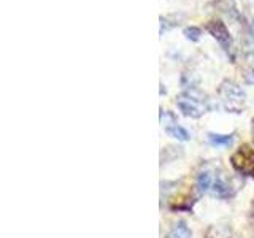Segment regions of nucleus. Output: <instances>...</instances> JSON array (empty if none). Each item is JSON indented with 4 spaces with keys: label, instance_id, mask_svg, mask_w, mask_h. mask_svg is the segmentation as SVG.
<instances>
[{
    "label": "nucleus",
    "instance_id": "1",
    "mask_svg": "<svg viewBox=\"0 0 254 238\" xmlns=\"http://www.w3.org/2000/svg\"><path fill=\"white\" fill-rule=\"evenodd\" d=\"M177 105L180 111L188 118H200L211 110L210 100L197 91H189L177 97Z\"/></svg>",
    "mask_w": 254,
    "mask_h": 238
},
{
    "label": "nucleus",
    "instance_id": "5",
    "mask_svg": "<svg viewBox=\"0 0 254 238\" xmlns=\"http://www.w3.org/2000/svg\"><path fill=\"white\" fill-rule=\"evenodd\" d=\"M210 192L213 195H216L219 198H227V197H232L235 189L234 186L230 184L229 178L226 177L224 173H216L214 175V181H213V186L210 189Z\"/></svg>",
    "mask_w": 254,
    "mask_h": 238
},
{
    "label": "nucleus",
    "instance_id": "10",
    "mask_svg": "<svg viewBox=\"0 0 254 238\" xmlns=\"http://www.w3.org/2000/svg\"><path fill=\"white\" fill-rule=\"evenodd\" d=\"M183 35H185V38L189 40V42H198L202 37V29L195 26H189L183 29Z\"/></svg>",
    "mask_w": 254,
    "mask_h": 238
},
{
    "label": "nucleus",
    "instance_id": "2",
    "mask_svg": "<svg viewBox=\"0 0 254 238\" xmlns=\"http://www.w3.org/2000/svg\"><path fill=\"white\" fill-rule=\"evenodd\" d=\"M219 97L224 108L230 113H242L243 105L246 102V94L237 83L234 81H224L219 87Z\"/></svg>",
    "mask_w": 254,
    "mask_h": 238
},
{
    "label": "nucleus",
    "instance_id": "6",
    "mask_svg": "<svg viewBox=\"0 0 254 238\" xmlns=\"http://www.w3.org/2000/svg\"><path fill=\"white\" fill-rule=\"evenodd\" d=\"M164 127H165V132L169 133L172 138L178 140V141H188L190 138V133L185 129V127L178 125V122L175 121V119L172 122H165Z\"/></svg>",
    "mask_w": 254,
    "mask_h": 238
},
{
    "label": "nucleus",
    "instance_id": "9",
    "mask_svg": "<svg viewBox=\"0 0 254 238\" xmlns=\"http://www.w3.org/2000/svg\"><path fill=\"white\" fill-rule=\"evenodd\" d=\"M167 238H190V230L186 226V222L180 221L172 227V230L169 232V237H167Z\"/></svg>",
    "mask_w": 254,
    "mask_h": 238
},
{
    "label": "nucleus",
    "instance_id": "7",
    "mask_svg": "<svg viewBox=\"0 0 254 238\" xmlns=\"http://www.w3.org/2000/svg\"><path fill=\"white\" fill-rule=\"evenodd\" d=\"M213 181H214V175L210 170H202L200 173L197 175V179H195V186L197 190L200 194L208 192L213 186Z\"/></svg>",
    "mask_w": 254,
    "mask_h": 238
},
{
    "label": "nucleus",
    "instance_id": "4",
    "mask_svg": "<svg viewBox=\"0 0 254 238\" xmlns=\"http://www.w3.org/2000/svg\"><path fill=\"white\" fill-rule=\"evenodd\" d=\"M205 30L216 40L219 43V46L224 50L227 54H230V58L234 59L232 56V48H234V42H232V35L227 29V26L221 19H211L205 24Z\"/></svg>",
    "mask_w": 254,
    "mask_h": 238
},
{
    "label": "nucleus",
    "instance_id": "11",
    "mask_svg": "<svg viewBox=\"0 0 254 238\" xmlns=\"http://www.w3.org/2000/svg\"><path fill=\"white\" fill-rule=\"evenodd\" d=\"M251 34L254 35V21L251 22Z\"/></svg>",
    "mask_w": 254,
    "mask_h": 238
},
{
    "label": "nucleus",
    "instance_id": "12",
    "mask_svg": "<svg viewBox=\"0 0 254 238\" xmlns=\"http://www.w3.org/2000/svg\"><path fill=\"white\" fill-rule=\"evenodd\" d=\"M253 138H254V119H253Z\"/></svg>",
    "mask_w": 254,
    "mask_h": 238
},
{
    "label": "nucleus",
    "instance_id": "3",
    "mask_svg": "<svg viewBox=\"0 0 254 238\" xmlns=\"http://www.w3.org/2000/svg\"><path fill=\"white\" fill-rule=\"evenodd\" d=\"M230 164L243 177L254 178V149L250 145H243L238 148L230 157Z\"/></svg>",
    "mask_w": 254,
    "mask_h": 238
},
{
    "label": "nucleus",
    "instance_id": "13",
    "mask_svg": "<svg viewBox=\"0 0 254 238\" xmlns=\"http://www.w3.org/2000/svg\"><path fill=\"white\" fill-rule=\"evenodd\" d=\"M253 206H254V203H253Z\"/></svg>",
    "mask_w": 254,
    "mask_h": 238
},
{
    "label": "nucleus",
    "instance_id": "8",
    "mask_svg": "<svg viewBox=\"0 0 254 238\" xmlns=\"http://www.w3.org/2000/svg\"><path fill=\"white\" fill-rule=\"evenodd\" d=\"M208 141L213 146H219V148H227L232 145L234 141V135H221V133H208Z\"/></svg>",
    "mask_w": 254,
    "mask_h": 238
}]
</instances>
